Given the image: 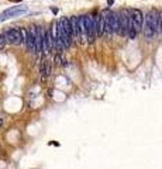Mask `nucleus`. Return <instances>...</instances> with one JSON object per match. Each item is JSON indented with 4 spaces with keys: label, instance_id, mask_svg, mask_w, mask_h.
Wrapping results in <instances>:
<instances>
[{
    "label": "nucleus",
    "instance_id": "nucleus-2",
    "mask_svg": "<svg viewBox=\"0 0 162 169\" xmlns=\"http://www.w3.org/2000/svg\"><path fill=\"white\" fill-rule=\"evenodd\" d=\"M158 16H159V11H157V10H151L147 14L145 20H144V35L147 38H152L157 33V30H158Z\"/></svg>",
    "mask_w": 162,
    "mask_h": 169
},
{
    "label": "nucleus",
    "instance_id": "nucleus-12",
    "mask_svg": "<svg viewBox=\"0 0 162 169\" xmlns=\"http://www.w3.org/2000/svg\"><path fill=\"white\" fill-rule=\"evenodd\" d=\"M104 30H106V16H104V11L100 14V16L96 17V33L99 37H102L104 34Z\"/></svg>",
    "mask_w": 162,
    "mask_h": 169
},
{
    "label": "nucleus",
    "instance_id": "nucleus-15",
    "mask_svg": "<svg viewBox=\"0 0 162 169\" xmlns=\"http://www.w3.org/2000/svg\"><path fill=\"white\" fill-rule=\"evenodd\" d=\"M158 30L162 31V11H159V16H158Z\"/></svg>",
    "mask_w": 162,
    "mask_h": 169
},
{
    "label": "nucleus",
    "instance_id": "nucleus-17",
    "mask_svg": "<svg viewBox=\"0 0 162 169\" xmlns=\"http://www.w3.org/2000/svg\"><path fill=\"white\" fill-rule=\"evenodd\" d=\"M1 125H3V120L0 118V127H1Z\"/></svg>",
    "mask_w": 162,
    "mask_h": 169
},
{
    "label": "nucleus",
    "instance_id": "nucleus-5",
    "mask_svg": "<svg viewBox=\"0 0 162 169\" xmlns=\"http://www.w3.org/2000/svg\"><path fill=\"white\" fill-rule=\"evenodd\" d=\"M28 11L27 6H13L10 9H7L1 16H0V21L1 20H7V18H11V17H18V16H23Z\"/></svg>",
    "mask_w": 162,
    "mask_h": 169
},
{
    "label": "nucleus",
    "instance_id": "nucleus-3",
    "mask_svg": "<svg viewBox=\"0 0 162 169\" xmlns=\"http://www.w3.org/2000/svg\"><path fill=\"white\" fill-rule=\"evenodd\" d=\"M120 16V35H128L130 31V21H131V14L128 9H124L118 13Z\"/></svg>",
    "mask_w": 162,
    "mask_h": 169
},
{
    "label": "nucleus",
    "instance_id": "nucleus-11",
    "mask_svg": "<svg viewBox=\"0 0 162 169\" xmlns=\"http://www.w3.org/2000/svg\"><path fill=\"white\" fill-rule=\"evenodd\" d=\"M52 48H55V41L51 30H45V40H44V54L48 55L49 52L52 51Z\"/></svg>",
    "mask_w": 162,
    "mask_h": 169
},
{
    "label": "nucleus",
    "instance_id": "nucleus-1",
    "mask_svg": "<svg viewBox=\"0 0 162 169\" xmlns=\"http://www.w3.org/2000/svg\"><path fill=\"white\" fill-rule=\"evenodd\" d=\"M130 14H131V21H130L128 37L131 40H134L135 35L138 34V31H141V28H143L144 14H143V11L138 10V9H131V10H130Z\"/></svg>",
    "mask_w": 162,
    "mask_h": 169
},
{
    "label": "nucleus",
    "instance_id": "nucleus-16",
    "mask_svg": "<svg viewBox=\"0 0 162 169\" xmlns=\"http://www.w3.org/2000/svg\"><path fill=\"white\" fill-rule=\"evenodd\" d=\"M113 3H114V0H107V4H109V6H112Z\"/></svg>",
    "mask_w": 162,
    "mask_h": 169
},
{
    "label": "nucleus",
    "instance_id": "nucleus-14",
    "mask_svg": "<svg viewBox=\"0 0 162 169\" xmlns=\"http://www.w3.org/2000/svg\"><path fill=\"white\" fill-rule=\"evenodd\" d=\"M6 42H7L6 34H0V50H3V48L6 47Z\"/></svg>",
    "mask_w": 162,
    "mask_h": 169
},
{
    "label": "nucleus",
    "instance_id": "nucleus-10",
    "mask_svg": "<svg viewBox=\"0 0 162 169\" xmlns=\"http://www.w3.org/2000/svg\"><path fill=\"white\" fill-rule=\"evenodd\" d=\"M27 50L37 54V42H35V28L27 30Z\"/></svg>",
    "mask_w": 162,
    "mask_h": 169
},
{
    "label": "nucleus",
    "instance_id": "nucleus-4",
    "mask_svg": "<svg viewBox=\"0 0 162 169\" xmlns=\"http://www.w3.org/2000/svg\"><path fill=\"white\" fill-rule=\"evenodd\" d=\"M85 25H86V33H87V41L93 42L97 37L96 33V17L95 16H85Z\"/></svg>",
    "mask_w": 162,
    "mask_h": 169
},
{
    "label": "nucleus",
    "instance_id": "nucleus-6",
    "mask_svg": "<svg viewBox=\"0 0 162 169\" xmlns=\"http://www.w3.org/2000/svg\"><path fill=\"white\" fill-rule=\"evenodd\" d=\"M104 16H106V30L104 34L106 37H112L114 33V20H116V11L110 10H104Z\"/></svg>",
    "mask_w": 162,
    "mask_h": 169
},
{
    "label": "nucleus",
    "instance_id": "nucleus-7",
    "mask_svg": "<svg viewBox=\"0 0 162 169\" xmlns=\"http://www.w3.org/2000/svg\"><path fill=\"white\" fill-rule=\"evenodd\" d=\"M6 37H7V41H9V42H13V44H23V35H21V31L17 30V28H10V30L6 33Z\"/></svg>",
    "mask_w": 162,
    "mask_h": 169
},
{
    "label": "nucleus",
    "instance_id": "nucleus-9",
    "mask_svg": "<svg viewBox=\"0 0 162 169\" xmlns=\"http://www.w3.org/2000/svg\"><path fill=\"white\" fill-rule=\"evenodd\" d=\"M44 40H45V30L41 27H35V42H37V52L44 51Z\"/></svg>",
    "mask_w": 162,
    "mask_h": 169
},
{
    "label": "nucleus",
    "instance_id": "nucleus-8",
    "mask_svg": "<svg viewBox=\"0 0 162 169\" xmlns=\"http://www.w3.org/2000/svg\"><path fill=\"white\" fill-rule=\"evenodd\" d=\"M58 34H59V40H61V42L64 44L65 48H69V45H71V38L68 37V34L65 31V27H64V23H62V20L59 18V21H58Z\"/></svg>",
    "mask_w": 162,
    "mask_h": 169
},
{
    "label": "nucleus",
    "instance_id": "nucleus-13",
    "mask_svg": "<svg viewBox=\"0 0 162 169\" xmlns=\"http://www.w3.org/2000/svg\"><path fill=\"white\" fill-rule=\"evenodd\" d=\"M40 72H41V79L45 80L49 76V73H51V64H49V61H44V62L41 64Z\"/></svg>",
    "mask_w": 162,
    "mask_h": 169
}]
</instances>
